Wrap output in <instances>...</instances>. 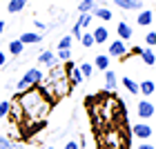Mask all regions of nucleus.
Listing matches in <instances>:
<instances>
[{
    "label": "nucleus",
    "instance_id": "1",
    "mask_svg": "<svg viewBox=\"0 0 156 149\" xmlns=\"http://www.w3.org/2000/svg\"><path fill=\"white\" fill-rule=\"evenodd\" d=\"M42 78H45V74H42V69H38V67H31V69H27L25 71V76L18 80V85H16V89L20 91V94H25L27 89H36L38 85L42 82Z\"/></svg>",
    "mask_w": 156,
    "mask_h": 149
},
{
    "label": "nucleus",
    "instance_id": "2",
    "mask_svg": "<svg viewBox=\"0 0 156 149\" xmlns=\"http://www.w3.org/2000/svg\"><path fill=\"white\" fill-rule=\"evenodd\" d=\"M127 54H129V49H127V45H125L123 40H118V38H116V40H112V42H109V47H107V56H109V58H118V60H123Z\"/></svg>",
    "mask_w": 156,
    "mask_h": 149
},
{
    "label": "nucleus",
    "instance_id": "3",
    "mask_svg": "<svg viewBox=\"0 0 156 149\" xmlns=\"http://www.w3.org/2000/svg\"><path fill=\"white\" fill-rule=\"evenodd\" d=\"M154 102L152 100H140L138 105H136V113H138V118L140 120H152L154 118Z\"/></svg>",
    "mask_w": 156,
    "mask_h": 149
},
{
    "label": "nucleus",
    "instance_id": "4",
    "mask_svg": "<svg viewBox=\"0 0 156 149\" xmlns=\"http://www.w3.org/2000/svg\"><path fill=\"white\" fill-rule=\"evenodd\" d=\"M38 65L40 67H47V69H56V67H58V58H56L54 51L45 49V51L38 54Z\"/></svg>",
    "mask_w": 156,
    "mask_h": 149
},
{
    "label": "nucleus",
    "instance_id": "5",
    "mask_svg": "<svg viewBox=\"0 0 156 149\" xmlns=\"http://www.w3.org/2000/svg\"><path fill=\"white\" fill-rule=\"evenodd\" d=\"M132 133H134L136 138L147 140V138L154 136V129H152V125H147V123H136V125L132 127Z\"/></svg>",
    "mask_w": 156,
    "mask_h": 149
},
{
    "label": "nucleus",
    "instance_id": "6",
    "mask_svg": "<svg viewBox=\"0 0 156 149\" xmlns=\"http://www.w3.org/2000/svg\"><path fill=\"white\" fill-rule=\"evenodd\" d=\"M91 38H94V45H105L109 40V29L105 25H98L94 31H91Z\"/></svg>",
    "mask_w": 156,
    "mask_h": 149
},
{
    "label": "nucleus",
    "instance_id": "7",
    "mask_svg": "<svg viewBox=\"0 0 156 149\" xmlns=\"http://www.w3.org/2000/svg\"><path fill=\"white\" fill-rule=\"evenodd\" d=\"M112 2H114L116 7H120V9H125V11H140L143 9V2H140V0H112Z\"/></svg>",
    "mask_w": 156,
    "mask_h": 149
},
{
    "label": "nucleus",
    "instance_id": "8",
    "mask_svg": "<svg viewBox=\"0 0 156 149\" xmlns=\"http://www.w3.org/2000/svg\"><path fill=\"white\" fill-rule=\"evenodd\" d=\"M23 45H38V42H42V33H36V31H23L20 33V38H18Z\"/></svg>",
    "mask_w": 156,
    "mask_h": 149
},
{
    "label": "nucleus",
    "instance_id": "9",
    "mask_svg": "<svg viewBox=\"0 0 156 149\" xmlns=\"http://www.w3.org/2000/svg\"><path fill=\"white\" fill-rule=\"evenodd\" d=\"M118 76H116V71L114 69H107V71H105V89L107 91H116L118 89Z\"/></svg>",
    "mask_w": 156,
    "mask_h": 149
},
{
    "label": "nucleus",
    "instance_id": "10",
    "mask_svg": "<svg viewBox=\"0 0 156 149\" xmlns=\"http://www.w3.org/2000/svg\"><path fill=\"white\" fill-rule=\"evenodd\" d=\"M116 33H118V40H123V42H125V40H129V38L134 36V29L125 23V20H120V23L116 25Z\"/></svg>",
    "mask_w": 156,
    "mask_h": 149
},
{
    "label": "nucleus",
    "instance_id": "11",
    "mask_svg": "<svg viewBox=\"0 0 156 149\" xmlns=\"http://www.w3.org/2000/svg\"><path fill=\"white\" fill-rule=\"evenodd\" d=\"M136 23L140 27H150L154 23V11L152 9H140L138 11V16H136Z\"/></svg>",
    "mask_w": 156,
    "mask_h": 149
},
{
    "label": "nucleus",
    "instance_id": "12",
    "mask_svg": "<svg viewBox=\"0 0 156 149\" xmlns=\"http://www.w3.org/2000/svg\"><path fill=\"white\" fill-rule=\"evenodd\" d=\"M154 91H156L154 80H143V82H138V94H143L145 100H147L150 96H154Z\"/></svg>",
    "mask_w": 156,
    "mask_h": 149
},
{
    "label": "nucleus",
    "instance_id": "13",
    "mask_svg": "<svg viewBox=\"0 0 156 149\" xmlns=\"http://www.w3.org/2000/svg\"><path fill=\"white\" fill-rule=\"evenodd\" d=\"M89 13H91V18H101L103 23L112 20V11L107 9V7H98V5H96V7H94V9H91Z\"/></svg>",
    "mask_w": 156,
    "mask_h": 149
},
{
    "label": "nucleus",
    "instance_id": "14",
    "mask_svg": "<svg viewBox=\"0 0 156 149\" xmlns=\"http://www.w3.org/2000/svg\"><path fill=\"white\" fill-rule=\"evenodd\" d=\"M109 62H112V58H109L107 54H98L96 60H94V69L98 67V71H107V69H109Z\"/></svg>",
    "mask_w": 156,
    "mask_h": 149
},
{
    "label": "nucleus",
    "instance_id": "15",
    "mask_svg": "<svg viewBox=\"0 0 156 149\" xmlns=\"http://www.w3.org/2000/svg\"><path fill=\"white\" fill-rule=\"evenodd\" d=\"M27 7V0H9L7 2V13H20Z\"/></svg>",
    "mask_w": 156,
    "mask_h": 149
},
{
    "label": "nucleus",
    "instance_id": "16",
    "mask_svg": "<svg viewBox=\"0 0 156 149\" xmlns=\"http://www.w3.org/2000/svg\"><path fill=\"white\" fill-rule=\"evenodd\" d=\"M140 58H143V62L147 67H154L156 65V56H154V49H140Z\"/></svg>",
    "mask_w": 156,
    "mask_h": 149
},
{
    "label": "nucleus",
    "instance_id": "17",
    "mask_svg": "<svg viewBox=\"0 0 156 149\" xmlns=\"http://www.w3.org/2000/svg\"><path fill=\"white\" fill-rule=\"evenodd\" d=\"M120 85H123V87L129 91V94H134V96L138 94V82H134V78H129V76L120 78Z\"/></svg>",
    "mask_w": 156,
    "mask_h": 149
},
{
    "label": "nucleus",
    "instance_id": "18",
    "mask_svg": "<svg viewBox=\"0 0 156 149\" xmlns=\"http://www.w3.org/2000/svg\"><path fill=\"white\" fill-rule=\"evenodd\" d=\"M0 149H23V145L13 143L9 136H0Z\"/></svg>",
    "mask_w": 156,
    "mask_h": 149
},
{
    "label": "nucleus",
    "instance_id": "19",
    "mask_svg": "<svg viewBox=\"0 0 156 149\" xmlns=\"http://www.w3.org/2000/svg\"><path fill=\"white\" fill-rule=\"evenodd\" d=\"M78 71H80L83 78H91L94 76V65H91V62H80V65H78Z\"/></svg>",
    "mask_w": 156,
    "mask_h": 149
},
{
    "label": "nucleus",
    "instance_id": "20",
    "mask_svg": "<svg viewBox=\"0 0 156 149\" xmlns=\"http://www.w3.org/2000/svg\"><path fill=\"white\" fill-rule=\"evenodd\" d=\"M23 51H25V45H23L20 40H11V42H9V54H11V56H20Z\"/></svg>",
    "mask_w": 156,
    "mask_h": 149
},
{
    "label": "nucleus",
    "instance_id": "21",
    "mask_svg": "<svg viewBox=\"0 0 156 149\" xmlns=\"http://www.w3.org/2000/svg\"><path fill=\"white\" fill-rule=\"evenodd\" d=\"M94 7H96V0H80V5H78V13H89Z\"/></svg>",
    "mask_w": 156,
    "mask_h": 149
},
{
    "label": "nucleus",
    "instance_id": "22",
    "mask_svg": "<svg viewBox=\"0 0 156 149\" xmlns=\"http://www.w3.org/2000/svg\"><path fill=\"white\" fill-rule=\"evenodd\" d=\"M91 13H80V16H78V20H76V25L80 27V29H85V27H89L91 25Z\"/></svg>",
    "mask_w": 156,
    "mask_h": 149
},
{
    "label": "nucleus",
    "instance_id": "23",
    "mask_svg": "<svg viewBox=\"0 0 156 149\" xmlns=\"http://www.w3.org/2000/svg\"><path fill=\"white\" fill-rule=\"evenodd\" d=\"M80 45L85 47V49H89V47H94V38H91V31H83V36H80Z\"/></svg>",
    "mask_w": 156,
    "mask_h": 149
},
{
    "label": "nucleus",
    "instance_id": "24",
    "mask_svg": "<svg viewBox=\"0 0 156 149\" xmlns=\"http://www.w3.org/2000/svg\"><path fill=\"white\" fill-rule=\"evenodd\" d=\"M56 58H58V62H69L72 60V49H60L56 54Z\"/></svg>",
    "mask_w": 156,
    "mask_h": 149
},
{
    "label": "nucleus",
    "instance_id": "25",
    "mask_svg": "<svg viewBox=\"0 0 156 149\" xmlns=\"http://www.w3.org/2000/svg\"><path fill=\"white\" fill-rule=\"evenodd\" d=\"M72 45H74L72 36H62V38L58 40V51H60V49H72Z\"/></svg>",
    "mask_w": 156,
    "mask_h": 149
},
{
    "label": "nucleus",
    "instance_id": "26",
    "mask_svg": "<svg viewBox=\"0 0 156 149\" xmlns=\"http://www.w3.org/2000/svg\"><path fill=\"white\" fill-rule=\"evenodd\" d=\"M9 109H11V102H9V100H2V102H0V120H5L7 116H9Z\"/></svg>",
    "mask_w": 156,
    "mask_h": 149
},
{
    "label": "nucleus",
    "instance_id": "27",
    "mask_svg": "<svg viewBox=\"0 0 156 149\" xmlns=\"http://www.w3.org/2000/svg\"><path fill=\"white\" fill-rule=\"evenodd\" d=\"M145 42H147L150 49H154V45H156V31H147L145 33Z\"/></svg>",
    "mask_w": 156,
    "mask_h": 149
},
{
    "label": "nucleus",
    "instance_id": "28",
    "mask_svg": "<svg viewBox=\"0 0 156 149\" xmlns=\"http://www.w3.org/2000/svg\"><path fill=\"white\" fill-rule=\"evenodd\" d=\"M34 27H36V29H40V31H47V29H49V25H45L42 20H34Z\"/></svg>",
    "mask_w": 156,
    "mask_h": 149
},
{
    "label": "nucleus",
    "instance_id": "29",
    "mask_svg": "<svg viewBox=\"0 0 156 149\" xmlns=\"http://www.w3.org/2000/svg\"><path fill=\"white\" fill-rule=\"evenodd\" d=\"M62 149H80V145H78L76 140H69V143H67L65 147H62Z\"/></svg>",
    "mask_w": 156,
    "mask_h": 149
},
{
    "label": "nucleus",
    "instance_id": "30",
    "mask_svg": "<svg viewBox=\"0 0 156 149\" xmlns=\"http://www.w3.org/2000/svg\"><path fill=\"white\" fill-rule=\"evenodd\" d=\"M5 65H7V54L2 51V49H0V69H2Z\"/></svg>",
    "mask_w": 156,
    "mask_h": 149
},
{
    "label": "nucleus",
    "instance_id": "31",
    "mask_svg": "<svg viewBox=\"0 0 156 149\" xmlns=\"http://www.w3.org/2000/svg\"><path fill=\"white\" fill-rule=\"evenodd\" d=\"M136 149H154V143H140Z\"/></svg>",
    "mask_w": 156,
    "mask_h": 149
},
{
    "label": "nucleus",
    "instance_id": "32",
    "mask_svg": "<svg viewBox=\"0 0 156 149\" xmlns=\"http://www.w3.org/2000/svg\"><path fill=\"white\" fill-rule=\"evenodd\" d=\"M140 49H143V47H138V45H134V47L129 49V51H132L134 56H140Z\"/></svg>",
    "mask_w": 156,
    "mask_h": 149
},
{
    "label": "nucleus",
    "instance_id": "33",
    "mask_svg": "<svg viewBox=\"0 0 156 149\" xmlns=\"http://www.w3.org/2000/svg\"><path fill=\"white\" fill-rule=\"evenodd\" d=\"M5 27H7V23H5V20H0V36H2V31H5Z\"/></svg>",
    "mask_w": 156,
    "mask_h": 149
},
{
    "label": "nucleus",
    "instance_id": "34",
    "mask_svg": "<svg viewBox=\"0 0 156 149\" xmlns=\"http://www.w3.org/2000/svg\"><path fill=\"white\" fill-rule=\"evenodd\" d=\"M45 149H56V147H45Z\"/></svg>",
    "mask_w": 156,
    "mask_h": 149
}]
</instances>
